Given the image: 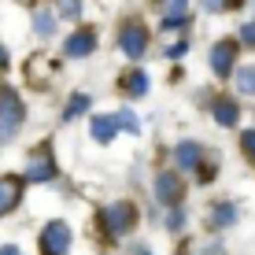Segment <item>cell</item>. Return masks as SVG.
<instances>
[{
  "label": "cell",
  "instance_id": "6",
  "mask_svg": "<svg viewBox=\"0 0 255 255\" xmlns=\"http://www.w3.org/2000/svg\"><path fill=\"white\" fill-rule=\"evenodd\" d=\"M233 63H237V45L233 41H218V45L211 48V70H215L218 78H230Z\"/></svg>",
  "mask_w": 255,
  "mask_h": 255
},
{
  "label": "cell",
  "instance_id": "8",
  "mask_svg": "<svg viewBox=\"0 0 255 255\" xmlns=\"http://www.w3.org/2000/svg\"><path fill=\"white\" fill-rule=\"evenodd\" d=\"M200 155H204V148H200V140H181V144H174L170 159L178 170H192V166H200Z\"/></svg>",
  "mask_w": 255,
  "mask_h": 255
},
{
  "label": "cell",
  "instance_id": "15",
  "mask_svg": "<svg viewBox=\"0 0 255 255\" xmlns=\"http://www.w3.org/2000/svg\"><path fill=\"white\" fill-rule=\"evenodd\" d=\"M237 119H241V111H237L233 100H218L215 104V122L218 126H237Z\"/></svg>",
  "mask_w": 255,
  "mask_h": 255
},
{
  "label": "cell",
  "instance_id": "17",
  "mask_svg": "<svg viewBox=\"0 0 255 255\" xmlns=\"http://www.w3.org/2000/svg\"><path fill=\"white\" fill-rule=\"evenodd\" d=\"M233 82H237V89H241L244 96H255V67H241Z\"/></svg>",
  "mask_w": 255,
  "mask_h": 255
},
{
  "label": "cell",
  "instance_id": "7",
  "mask_svg": "<svg viewBox=\"0 0 255 255\" xmlns=\"http://www.w3.org/2000/svg\"><path fill=\"white\" fill-rule=\"evenodd\" d=\"M63 52H67V59H85V56H93V52H96V33H93V30L70 33L67 45H63Z\"/></svg>",
  "mask_w": 255,
  "mask_h": 255
},
{
  "label": "cell",
  "instance_id": "22",
  "mask_svg": "<svg viewBox=\"0 0 255 255\" xmlns=\"http://www.w3.org/2000/svg\"><path fill=\"white\" fill-rule=\"evenodd\" d=\"M241 148H244V155H248V159L255 163V129H248V133L241 137Z\"/></svg>",
  "mask_w": 255,
  "mask_h": 255
},
{
  "label": "cell",
  "instance_id": "1",
  "mask_svg": "<svg viewBox=\"0 0 255 255\" xmlns=\"http://www.w3.org/2000/svg\"><path fill=\"white\" fill-rule=\"evenodd\" d=\"M26 122V108L11 85H0V144H11L19 126Z\"/></svg>",
  "mask_w": 255,
  "mask_h": 255
},
{
  "label": "cell",
  "instance_id": "25",
  "mask_svg": "<svg viewBox=\"0 0 255 255\" xmlns=\"http://www.w3.org/2000/svg\"><path fill=\"white\" fill-rule=\"evenodd\" d=\"M204 255H226V252H222V244H207Z\"/></svg>",
  "mask_w": 255,
  "mask_h": 255
},
{
  "label": "cell",
  "instance_id": "26",
  "mask_svg": "<svg viewBox=\"0 0 255 255\" xmlns=\"http://www.w3.org/2000/svg\"><path fill=\"white\" fill-rule=\"evenodd\" d=\"M0 255H22V252L15 248V244H4V248H0Z\"/></svg>",
  "mask_w": 255,
  "mask_h": 255
},
{
  "label": "cell",
  "instance_id": "19",
  "mask_svg": "<svg viewBox=\"0 0 255 255\" xmlns=\"http://www.w3.org/2000/svg\"><path fill=\"white\" fill-rule=\"evenodd\" d=\"M185 7H189V0H163V19H189L185 15Z\"/></svg>",
  "mask_w": 255,
  "mask_h": 255
},
{
  "label": "cell",
  "instance_id": "2",
  "mask_svg": "<svg viewBox=\"0 0 255 255\" xmlns=\"http://www.w3.org/2000/svg\"><path fill=\"white\" fill-rule=\"evenodd\" d=\"M41 255H67L70 244H74V237H70V226L63 218H56V222H48L45 230H41Z\"/></svg>",
  "mask_w": 255,
  "mask_h": 255
},
{
  "label": "cell",
  "instance_id": "9",
  "mask_svg": "<svg viewBox=\"0 0 255 255\" xmlns=\"http://www.w3.org/2000/svg\"><path fill=\"white\" fill-rule=\"evenodd\" d=\"M56 178V163H52L48 152H33L30 163H26V181H52Z\"/></svg>",
  "mask_w": 255,
  "mask_h": 255
},
{
  "label": "cell",
  "instance_id": "4",
  "mask_svg": "<svg viewBox=\"0 0 255 255\" xmlns=\"http://www.w3.org/2000/svg\"><path fill=\"white\" fill-rule=\"evenodd\" d=\"M104 222H108L111 233H129L133 222H137V211H133V204H126V200H115V204L104 211Z\"/></svg>",
  "mask_w": 255,
  "mask_h": 255
},
{
  "label": "cell",
  "instance_id": "23",
  "mask_svg": "<svg viewBox=\"0 0 255 255\" xmlns=\"http://www.w3.org/2000/svg\"><path fill=\"white\" fill-rule=\"evenodd\" d=\"M185 52H189V45H185V41H174V45L166 48L163 56H166V59H181V56H185Z\"/></svg>",
  "mask_w": 255,
  "mask_h": 255
},
{
  "label": "cell",
  "instance_id": "3",
  "mask_svg": "<svg viewBox=\"0 0 255 255\" xmlns=\"http://www.w3.org/2000/svg\"><path fill=\"white\" fill-rule=\"evenodd\" d=\"M119 48L126 52L129 59H140L144 56V48H148V30L140 22H122V30H119Z\"/></svg>",
  "mask_w": 255,
  "mask_h": 255
},
{
  "label": "cell",
  "instance_id": "11",
  "mask_svg": "<svg viewBox=\"0 0 255 255\" xmlns=\"http://www.w3.org/2000/svg\"><path fill=\"white\" fill-rule=\"evenodd\" d=\"M89 133H93L96 144H108V140H115V133H119V122H115V115H96Z\"/></svg>",
  "mask_w": 255,
  "mask_h": 255
},
{
  "label": "cell",
  "instance_id": "10",
  "mask_svg": "<svg viewBox=\"0 0 255 255\" xmlns=\"http://www.w3.org/2000/svg\"><path fill=\"white\" fill-rule=\"evenodd\" d=\"M155 196H159V204H170V207H174V204L181 200V181L174 178L170 170L159 174V178H155Z\"/></svg>",
  "mask_w": 255,
  "mask_h": 255
},
{
  "label": "cell",
  "instance_id": "14",
  "mask_svg": "<svg viewBox=\"0 0 255 255\" xmlns=\"http://www.w3.org/2000/svg\"><path fill=\"white\" fill-rule=\"evenodd\" d=\"M56 19H59V15L48 11V7L37 11V15H33V33H37V37H52V33H56Z\"/></svg>",
  "mask_w": 255,
  "mask_h": 255
},
{
  "label": "cell",
  "instance_id": "27",
  "mask_svg": "<svg viewBox=\"0 0 255 255\" xmlns=\"http://www.w3.org/2000/svg\"><path fill=\"white\" fill-rule=\"evenodd\" d=\"M4 67H7V48L0 45V70H4Z\"/></svg>",
  "mask_w": 255,
  "mask_h": 255
},
{
  "label": "cell",
  "instance_id": "12",
  "mask_svg": "<svg viewBox=\"0 0 255 255\" xmlns=\"http://www.w3.org/2000/svg\"><path fill=\"white\" fill-rule=\"evenodd\" d=\"M233 222H237V207L233 204H226V200H222V204L211 207V226H215V230H230Z\"/></svg>",
  "mask_w": 255,
  "mask_h": 255
},
{
  "label": "cell",
  "instance_id": "5",
  "mask_svg": "<svg viewBox=\"0 0 255 255\" xmlns=\"http://www.w3.org/2000/svg\"><path fill=\"white\" fill-rule=\"evenodd\" d=\"M19 204H22V178L19 174H4L0 178V218L11 215Z\"/></svg>",
  "mask_w": 255,
  "mask_h": 255
},
{
  "label": "cell",
  "instance_id": "28",
  "mask_svg": "<svg viewBox=\"0 0 255 255\" xmlns=\"http://www.w3.org/2000/svg\"><path fill=\"white\" fill-rule=\"evenodd\" d=\"M218 4H222V0H204V7H207V11H215Z\"/></svg>",
  "mask_w": 255,
  "mask_h": 255
},
{
  "label": "cell",
  "instance_id": "13",
  "mask_svg": "<svg viewBox=\"0 0 255 255\" xmlns=\"http://www.w3.org/2000/svg\"><path fill=\"white\" fill-rule=\"evenodd\" d=\"M148 85H152V82H148V74H144V70H129V74L122 78V89H126V96H133V100L148 93Z\"/></svg>",
  "mask_w": 255,
  "mask_h": 255
},
{
  "label": "cell",
  "instance_id": "16",
  "mask_svg": "<svg viewBox=\"0 0 255 255\" xmlns=\"http://www.w3.org/2000/svg\"><path fill=\"white\" fill-rule=\"evenodd\" d=\"M89 96H85V93H74V96H70V104H67V111H63V119L70 122V119H78V115H85V111H89Z\"/></svg>",
  "mask_w": 255,
  "mask_h": 255
},
{
  "label": "cell",
  "instance_id": "20",
  "mask_svg": "<svg viewBox=\"0 0 255 255\" xmlns=\"http://www.w3.org/2000/svg\"><path fill=\"white\" fill-rule=\"evenodd\" d=\"M115 122H119V126H126L129 133H140V122H137V115H133L129 108H122L119 115H115Z\"/></svg>",
  "mask_w": 255,
  "mask_h": 255
},
{
  "label": "cell",
  "instance_id": "21",
  "mask_svg": "<svg viewBox=\"0 0 255 255\" xmlns=\"http://www.w3.org/2000/svg\"><path fill=\"white\" fill-rule=\"evenodd\" d=\"M166 230H174V233H178V230H185V211H181L178 204H174V211L166 215Z\"/></svg>",
  "mask_w": 255,
  "mask_h": 255
},
{
  "label": "cell",
  "instance_id": "29",
  "mask_svg": "<svg viewBox=\"0 0 255 255\" xmlns=\"http://www.w3.org/2000/svg\"><path fill=\"white\" fill-rule=\"evenodd\" d=\"M137 255H152V252H148V248H137Z\"/></svg>",
  "mask_w": 255,
  "mask_h": 255
},
{
  "label": "cell",
  "instance_id": "18",
  "mask_svg": "<svg viewBox=\"0 0 255 255\" xmlns=\"http://www.w3.org/2000/svg\"><path fill=\"white\" fill-rule=\"evenodd\" d=\"M56 11H59V19H82V0H56Z\"/></svg>",
  "mask_w": 255,
  "mask_h": 255
},
{
  "label": "cell",
  "instance_id": "24",
  "mask_svg": "<svg viewBox=\"0 0 255 255\" xmlns=\"http://www.w3.org/2000/svg\"><path fill=\"white\" fill-rule=\"evenodd\" d=\"M241 41H244V45H255V22H244V30H241Z\"/></svg>",
  "mask_w": 255,
  "mask_h": 255
}]
</instances>
